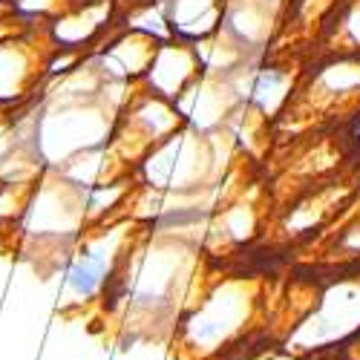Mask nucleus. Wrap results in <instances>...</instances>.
I'll return each mask as SVG.
<instances>
[{
    "mask_svg": "<svg viewBox=\"0 0 360 360\" xmlns=\"http://www.w3.org/2000/svg\"><path fill=\"white\" fill-rule=\"evenodd\" d=\"M35 81L32 58L26 44L20 41H0V110L20 101Z\"/></svg>",
    "mask_w": 360,
    "mask_h": 360,
    "instance_id": "f257e3e1",
    "label": "nucleus"
},
{
    "mask_svg": "<svg viewBox=\"0 0 360 360\" xmlns=\"http://www.w3.org/2000/svg\"><path fill=\"white\" fill-rule=\"evenodd\" d=\"M107 283V259L101 251H81L64 274V297L72 303L93 300Z\"/></svg>",
    "mask_w": 360,
    "mask_h": 360,
    "instance_id": "f03ea898",
    "label": "nucleus"
}]
</instances>
